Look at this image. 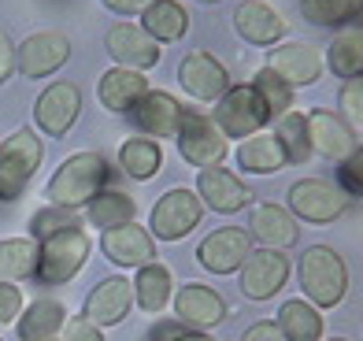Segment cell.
I'll return each mask as SVG.
<instances>
[{
	"instance_id": "6da1fadb",
	"label": "cell",
	"mask_w": 363,
	"mask_h": 341,
	"mask_svg": "<svg viewBox=\"0 0 363 341\" xmlns=\"http://www.w3.org/2000/svg\"><path fill=\"white\" fill-rule=\"evenodd\" d=\"M108 178H111V164H108V160L101 152H86V149H82V152H71L56 167V174L45 182V197H48V204L74 212V208H86L96 193L108 186Z\"/></svg>"
},
{
	"instance_id": "7a4b0ae2",
	"label": "cell",
	"mask_w": 363,
	"mask_h": 341,
	"mask_svg": "<svg viewBox=\"0 0 363 341\" xmlns=\"http://www.w3.org/2000/svg\"><path fill=\"white\" fill-rule=\"evenodd\" d=\"M296 279H301L304 301H311L319 312L337 308L349 294V267L337 256V249L330 245H311L301 252V264H296Z\"/></svg>"
},
{
	"instance_id": "3957f363",
	"label": "cell",
	"mask_w": 363,
	"mask_h": 341,
	"mask_svg": "<svg viewBox=\"0 0 363 341\" xmlns=\"http://www.w3.org/2000/svg\"><path fill=\"white\" fill-rule=\"evenodd\" d=\"M89 252H93V237L82 226H71V230H60L52 237L38 241L34 282L38 286H67L89 264Z\"/></svg>"
},
{
	"instance_id": "277c9868",
	"label": "cell",
	"mask_w": 363,
	"mask_h": 341,
	"mask_svg": "<svg viewBox=\"0 0 363 341\" xmlns=\"http://www.w3.org/2000/svg\"><path fill=\"white\" fill-rule=\"evenodd\" d=\"M286 193H289L286 208L293 212V219L311 223V226H330L352 208L349 193H345L337 182H326V178H296Z\"/></svg>"
},
{
	"instance_id": "5b68a950",
	"label": "cell",
	"mask_w": 363,
	"mask_h": 341,
	"mask_svg": "<svg viewBox=\"0 0 363 341\" xmlns=\"http://www.w3.org/2000/svg\"><path fill=\"white\" fill-rule=\"evenodd\" d=\"M45 160V145L34 130H15L8 141H0V201H19L30 178L38 174Z\"/></svg>"
},
{
	"instance_id": "8992f818",
	"label": "cell",
	"mask_w": 363,
	"mask_h": 341,
	"mask_svg": "<svg viewBox=\"0 0 363 341\" xmlns=\"http://www.w3.org/2000/svg\"><path fill=\"white\" fill-rule=\"evenodd\" d=\"M211 123H216L226 141H245L252 134H263V126L274 123L271 108L259 101V93L252 89V82H241V86H230L219 101H216V116H211Z\"/></svg>"
},
{
	"instance_id": "52a82bcc",
	"label": "cell",
	"mask_w": 363,
	"mask_h": 341,
	"mask_svg": "<svg viewBox=\"0 0 363 341\" xmlns=\"http://www.w3.org/2000/svg\"><path fill=\"white\" fill-rule=\"evenodd\" d=\"M178 152L189 167L204 171V167H223L226 156H230V141L226 134L211 123V116L204 111H193L186 108L182 111V123H178Z\"/></svg>"
},
{
	"instance_id": "ba28073f",
	"label": "cell",
	"mask_w": 363,
	"mask_h": 341,
	"mask_svg": "<svg viewBox=\"0 0 363 341\" xmlns=\"http://www.w3.org/2000/svg\"><path fill=\"white\" fill-rule=\"evenodd\" d=\"M201 219H204V201L196 197V189L174 186L152 204L148 234H152L156 241H182L201 226Z\"/></svg>"
},
{
	"instance_id": "9c48e42d",
	"label": "cell",
	"mask_w": 363,
	"mask_h": 341,
	"mask_svg": "<svg viewBox=\"0 0 363 341\" xmlns=\"http://www.w3.org/2000/svg\"><path fill=\"white\" fill-rule=\"evenodd\" d=\"M178 86L186 89L193 101L216 104L234 82H230V71L208 52V48H189L178 63Z\"/></svg>"
},
{
	"instance_id": "30bf717a",
	"label": "cell",
	"mask_w": 363,
	"mask_h": 341,
	"mask_svg": "<svg viewBox=\"0 0 363 341\" xmlns=\"http://www.w3.org/2000/svg\"><path fill=\"white\" fill-rule=\"evenodd\" d=\"M238 274H241V294L249 301H271L289 282V256L282 249H252Z\"/></svg>"
},
{
	"instance_id": "8fae6325",
	"label": "cell",
	"mask_w": 363,
	"mask_h": 341,
	"mask_svg": "<svg viewBox=\"0 0 363 341\" xmlns=\"http://www.w3.org/2000/svg\"><path fill=\"white\" fill-rule=\"evenodd\" d=\"M252 234L241 230V226H219L211 230L201 245H196V264H201L208 274H234L241 271V264L252 252Z\"/></svg>"
},
{
	"instance_id": "7c38bea8",
	"label": "cell",
	"mask_w": 363,
	"mask_h": 341,
	"mask_svg": "<svg viewBox=\"0 0 363 341\" xmlns=\"http://www.w3.org/2000/svg\"><path fill=\"white\" fill-rule=\"evenodd\" d=\"M71 60V41L60 30H38L15 48V71L26 78H48Z\"/></svg>"
},
{
	"instance_id": "4fadbf2b",
	"label": "cell",
	"mask_w": 363,
	"mask_h": 341,
	"mask_svg": "<svg viewBox=\"0 0 363 341\" xmlns=\"http://www.w3.org/2000/svg\"><path fill=\"white\" fill-rule=\"evenodd\" d=\"M82 116V89L74 82H52L45 86L34 104V123L48 138H67L71 126Z\"/></svg>"
},
{
	"instance_id": "5bb4252c",
	"label": "cell",
	"mask_w": 363,
	"mask_h": 341,
	"mask_svg": "<svg viewBox=\"0 0 363 341\" xmlns=\"http://www.w3.org/2000/svg\"><path fill=\"white\" fill-rule=\"evenodd\" d=\"M234 30H238V38L245 45L274 48L289 34V23L274 4H267V0H241V4L234 8Z\"/></svg>"
},
{
	"instance_id": "9a60e30c",
	"label": "cell",
	"mask_w": 363,
	"mask_h": 341,
	"mask_svg": "<svg viewBox=\"0 0 363 341\" xmlns=\"http://www.w3.org/2000/svg\"><path fill=\"white\" fill-rule=\"evenodd\" d=\"M267 67L286 78L293 89H304V86H315L323 78V48L311 45V41H286V45H274L271 56H267Z\"/></svg>"
},
{
	"instance_id": "2e32d148",
	"label": "cell",
	"mask_w": 363,
	"mask_h": 341,
	"mask_svg": "<svg viewBox=\"0 0 363 341\" xmlns=\"http://www.w3.org/2000/svg\"><path fill=\"white\" fill-rule=\"evenodd\" d=\"M174 301V319L186 330H211L226 319V301L219 289H211L204 282H186L171 297Z\"/></svg>"
},
{
	"instance_id": "e0dca14e",
	"label": "cell",
	"mask_w": 363,
	"mask_h": 341,
	"mask_svg": "<svg viewBox=\"0 0 363 341\" xmlns=\"http://www.w3.org/2000/svg\"><path fill=\"white\" fill-rule=\"evenodd\" d=\"M196 197H201L204 208H211V212L234 216V212L252 204V189L230 167H204V171H196Z\"/></svg>"
},
{
	"instance_id": "ac0fdd59",
	"label": "cell",
	"mask_w": 363,
	"mask_h": 341,
	"mask_svg": "<svg viewBox=\"0 0 363 341\" xmlns=\"http://www.w3.org/2000/svg\"><path fill=\"white\" fill-rule=\"evenodd\" d=\"M148 89L152 86H148L145 71H130V67H119V63H111V67L96 78V101H101V108L111 111V116H130Z\"/></svg>"
},
{
	"instance_id": "d6986e66",
	"label": "cell",
	"mask_w": 363,
	"mask_h": 341,
	"mask_svg": "<svg viewBox=\"0 0 363 341\" xmlns=\"http://www.w3.org/2000/svg\"><path fill=\"white\" fill-rule=\"evenodd\" d=\"M104 45H108L111 60L119 63V67H130V71H152L163 56V48L148 38L138 23H115L108 30Z\"/></svg>"
},
{
	"instance_id": "ffe728a7",
	"label": "cell",
	"mask_w": 363,
	"mask_h": 341,
	"mask_svg": "<svg viewBox=\"0 0 363 341\" xmlns=\"http://www.w3.org/2000/svg\"><path fill=\"white\" fill-rule=\"evenodd\" d=\"M308 141H311V156H323L330 164H341L356 149L352 126L337 111H326V108L308 111Z\"/></svg>"
},
{
	"instance_id": "44dd1931",
	"label": "cell",
	"mask_w": 363,
	"mask_h": 341,
	"mask_svg": "<svg viewBox=\"0 0 363 341\" xmlns=\"http://www.w3.org/2000/svg\"><path fill=\"white\" fill-rule=\"evenodd\" d=\"M101 252L115 267H145L156 259V237L145 230L141 223H126L115 230H101Z\"/></svg>"
},
{
	"instance_id": "7402d4cb",
	"label": "cell",
	"mask_w": 363,
	"mask_h": 341,
	"mask_svg": "<svg viewBox=\"0 0 363 341\" xmlns=\"http://www.w3.org/2000/svg\"><path fill=\"white\" fill-rule=\"evenodd\" d=\"M130 308H134V282L123 279V274H111V279L96 282V289L86 297L82 315L104 330V327H119L130 315Z\"/></svg>"
},
{
	"instance_id": "603a6c76",
	"label": "cell",
	"mask_w": 363,
	"mask_h": 341,
	"mask_svg": "<svg viewBox=\"0 0 363 341\" xmlns=\"http://www.w3.org/2000/svg\"><path fill=\"white\" fill-rule=\"evenodd\" d=\"M182 111H186V104L178 101L174 93L167 89H148L138 108L130 111V119H134V126L141 130L145 138H174L178 134V123H182Z\"/></svg>"
},
{
	"instance_id": "cb8c5ba5",
	"label": "cell",
	"mask_w": 363,
	"mask_h": 341,
	"mask_svg": "<svg viewBox=\"0 0 363 341\" xmlns=\"http://www.w3.org/2000/svg\"><path fill=\"white\" fill-rule=\"evenodd\" d=\"M249 234H252V245H259V249H289V245H296V237H301V223L293 219V212L286 204L267 201V204L252 208Z\"/></svg>"
},
{
	"instance_id": "d4e9b609",
	"label": "cell",
	"mask_w": 363,
	"mask_h": 341,
	"mask_svg": "<svg viewBox=\"0 0 363 341\" xmlns=\"http://www.w3.org/2000/svg\"><path fill=\"white\" fill-rule=\"evenodd\" d=\"M326 71L341 78V82H352V78H363V26L359 23H349L341 26L334 41L326 45Z\"/></svg>"
},
{
	"instance_id": "484cf974",
	"label": "cell",
	"mask_w": 363,
	"mask_h": 341,
	"mask_svg": "<svg viewBox=\"0 0 363 341\" xmlns=\"http://www.w3.org/2000/svg\"><path fill=\"white\" fill-rule=\"evenodd\" d=\"M130 282H134V304L141 308V312H148V315L167 312V304L174 297V274H171L167 264L152 259V264L138 267V274Z\"/></svg>"
},
{
	"instance_id": "4316f807",
	"label": "cell",
	"mask_w": 363,
	"mask_h": 341,
	"mask_svg": "<svg viewBox=\"0 0 363 341\" xmlns=\"http://www.w3.org/2000/svg\"><path fill=\"white\" fill-rule=\"evenodd\" d=\"M63 323H67V308L52 297H38L19 312L15 334H19V341H52L63 330Z\"/></svg>"
},
{
	"instance_id": "83f0119b",
	"label": "cell",
	"mask_w": 363,
	"mask_h": 341,
	"mask_svg": "<svg viewBox=\"0 0 363 341\" xmlns=\"http://www.w3.org/2000/svg\"><path fill=\"white\" fill-rule=\"evenodd\" d=\"M138 26L156 45H171V41H182L189 34V11H186V4H178V0H152V4L141 11Z\"/></svg>"
},
{
	"instance_id": "f1b7e54d",
	"label": "cell",
	"mask_w": 363,
	"mask_h": 341,
	"mask_svg": "<svg viewBox=\"0 0 363 341\" xmlns=\"http://www.w3.org/2000/svg\"><path fill=\"white\" fill-rule=\"evenodd\" d=\"M238 171L245 174H278L286 164H289V156L282 149V141H278L274 134H252V138H245L238 145Z\"/></svg>"
},
{
	"instance_id": "f546056e",
	"label": "cell",
	"mask_w": 363,
	"mask_h": 341,
	"mask_svg": "<svg viewBox=\"0 0 363 341\" xmlns=\"http://www.w3.org/2000/svg\"><path fill=\"white\" fill-rule=\"evenodd\" d=\"M274 327L282 330L286 341H323V312L304 297H293L278 308Z\"/></svg>"
},
{
	"instance_id": "4dcf8cb0",
	"label": "cell",
	"mask_w": 363,
	"mask_h": 341,
	"mask_svg": "<svg viewBox=\"0 0 363 341\" xmlns=\"http://www.w3.org/2000/svg\"><path fill=\"white\" fill-rule=\"evenodd\" d=\"M86 216H89V223L96 226V230H115V226L134 223L138 204H134V197H130V193H123L119 186H104V189L86 204Z\"/></svg>"
},
{
	"instance_id": "1f68e13d",
	"label": "cell",
	"mask_w": 363,
	"mask_h": 341,
	"mask_svg": "<svg viewBox=\"0 0 363 341\" xmlns=\"http://www.w3.org/2000/svg\"><path fill=\"white\" fill-rule=\"evenodd\" d=\"M163 167V149H160V141L152 138H126L119 145V171L126 178H134V182H148V178H156Z\"/></svg>"
},
{
	"instance_id": "d6a6232c",
	"label": "cell",
	"mask_w": 363,
	"mask_h": 341,
	"mask_svg": "<svg viewBox=\"0 0 363 341\" xmlns=\"http://www.w3.org/2000/svg\"><path fill=\"white\" fill-rule=\"evenodd\" d=\"M38 241L34 237H0V282L34 279Z\"/></svg>"
},
{
	"instance_id": "836d02e7",
	"label": "cell",
	"mask_w": 363,
	"mask_h": 341,
	"mask_svg": "<svg viewBox=\"0 0 363 341\" xmlns=\"http://www.w3.org/2000/svg\"><path fill=\"white\" fill-rule=\"evenodd\" d=\"M301 15L311 26L341 30L363 15V0H301Z\"/></svg>"
},
{
	"instance_id": "e575fe53",
	"label": "cell",
	"mask_w": 363,
	"mask_h": 341,
	"mask_svg": "<svg viewBox=\"0 0 363 341\" xmlns=\"http://www.w3.org/2000/svg\"><path fill=\"white\" fill-rule=\"evenodd\" d=\"M271 134L282 141V149L289 156V164H304V160H311V141H308V111H282V116L274 119V130Z\"/></svg>"
},
{
	"instance_id": "d590c367",
	"label": "cell",
	"mask_w": 363,
	"mask_h": 341,
	"mask_svg": "<svg viewBox=\"0 0 363 341\" xmlns=\"http://www.w3.org/2000/svg\"><path fill=\"white\" fill-rule=\"evenodd\" d=\"M252 89L259 93V101L271 108V116H274V119L296 104V89L286 82V78H278L271 67H259V71L252 74Z\"/></svg>"
},
{
	"instance_id": "8d00e7d4",
	"label": "cell",
	"mask_w": 363,
	"mask_h": 341,
	"mask_svg": "<svg viewBox=\"0 0 363 341\" xmlns=\"http://www.w3.org/2000/svg\"><path fill=\"white\" fill-rule=\"evenodd\" d=\"M71 226H78L74 212L56 208V204H45V208H38V212H34V219H30V237L45 241V237H52L60 230H71Z\"/></svg>"
},
{
	"instance_id": "74e56055",
	"label": "cell",
	"mask_w": 363,
	"mask_h": 341,
	"mask_svg": "<svg viewBox=\"0 0 363 341\" xmlns=\"http://www.w3.org/2000/svg\"><path fill=\"white\" fill-rule=\"evenodd\" d=\"M337 108H341V119L349 123L352 130L363 126V78L341 82V89H337Z\"/></svg>"
},
{
	"instance_id": "f35d334b",
	"label": "cell",
	"mask_w": 363,
	"mask_h": 341,
	"mask_svg": "<svg viewBox=\"0 0 363 341\" xmlns=\"http://www.w3.org/2000/svg\"><path fill=\"white\" fill-rule=\"evenodd\" d=\"M337 186L349 193V197H363V145H356V149L337 164Z\"/></svg>"
},
{
	"instance_id": "ab89813d",
	"label": "cell",
	"mask_w": 363,
	"mask_h": 341,
	"mask_svg": "<svg viewBox=\"0 0 363 341\" xmlns=\"http://www.w3.org/2000/svg\"><path fill=\"white\" fill-rule=\"evenodd\" d=\"M23 312V289L15 282H0V327H15Z\"/></svg>"
},
{
	"instance_id": "60d3db41",
	"label": "cell",
	"mask_w": 363,
	"mask_h": 341,
	"mask_svg": "<svg viewBox=\"0 0 363 341\" xmlns=\"http://www.w3.org/2000/svg\"><path fill=\"white\" fill-rule=\"evenodd\" d=\"M63 341H104V330L89 323L86 315H74L63 323Z\"/></svg>"
},
{
	"instance_id": "b9f144b4",
	"label": "cell",
	"mask_w": 363,
	"mask_h": 341,
	"mask_svg": "<svg viewBox=\"0 0 363 341\" xmlns=\"http://www.w3.org/2000/svg\"><path fill=\"white\" fill-rule=\"evenodd\" d=\"M241 341H286V337H282V330L274 327V319H259V323H252V327L241 334Z\"/></svg>"
},
{
	"instance_id": "7bdbcfd3",
	"label": "cell",
	"mask_w": 363,
	"mask_h": 341,
	"mask_svg": "<svg viewBox=\"0 0 363 341\" xmlns=\"http://www.w3.org/2000/svg\"><path fill=\"white\" fill-rule=\"evenodd\" d=\"M15 74V45L8 41V34H0V86Z\"/></svg>"
},
{
	"instance_id": "ee69618b",
	"label": "cell",
	"mask_w": 363,
	"mask_h": 341,
	"mask_svg": "<svg viewBox=\"0 0 363 341\" xmlns=\"http://www.w3.org/2000/svg\"><path fill=\"white\" fill-rule=\"evenodd\" d=\"M111 15H141L152 0H101Z\"/></svg>"
},
{
	"instance_id": "f6af8a7d",
	"label": "cell",
	"mask_w": 363,
	"mask_h": 341,
	"mask_svg": "<svg viewBox=\"0 0 363 341\" xmlns=\"http://www.w3.org/2000/svg\"><path fill=\"white\" fill-rule=\"evenodd\" d=\"M182 330H186V327H182L178 319H160L156 327L148 330V341H174V337H178Z\"/></svg>"
},
{
	"instance_id": "bcb514c9",
	"label": "cell",
	"mask_w": 363,
	"mask_h": 341,
	"mask_svg": "<svg viewBox=\"0 0 363 341\" xmlns=\"http://www.w3.org/2000/svg\"><path fill=\"white\" fill-rule=\"evenodd\" d=\"M174 341H216V337H211L208 330H182Z\"/></svg>"
},
{
	"instance_id": "7dc6e473",
	"label": "cell",
	"mask_w": 363,
	"mask_h": 341,
	"mask_svg": "<svg viewBox=\"0 0 363 341\" xmlns=\"http://www.w3.org/2000/svg\"><path fill=\"white\" fill-rule=\"evenodd\" d=\"M196 4H219V0H196Z\"/></svg>"
},
{
	"instance_id": "c3c4849f",
	"label": "cell",
	"mask_w": 363,
	"mask_h": 341,
	"mask_svg": "<svg viewBox=\"0 0 363 341\" xmlns=\"http://www.w3.org/2000/svg\"><path fill=\"white\" fill-rule=\"evenodd\" d=\"M326 341H349V337H326Z\"/></svg>"
},
{
	"instance_id": "681fc988",
	"label": "cell",
	"mask_w": 363,
	"mask_h": 341,
	"mask_svg": "<svg viewBox=\"0 0 363 341\" xmlns=\"http://www.w3.org/2000/svg\"><path fill=\"white\" fill-rule=\"evenodd\" d=\"M0 341H4V337H0Z\"/></svg>"
},
{
	"instance_id": "f907efd6",
	"label": "cell",
	"mask_w": 363,
	"mask_h": 341,
	"mask_svg": "<svg viewBox=\"0 0 363 341\" xmlns=\"http://www.w3.org/2000/svg\"><path fill=\"white\" fill-rule=\"evenodd\" d=\"M52 341H56V337H52Z\"/></svg>"
}]
</instances>
